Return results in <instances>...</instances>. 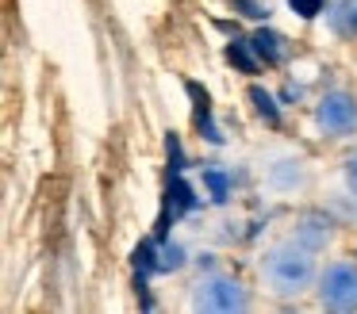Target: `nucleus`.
<instances>
[{
	"instance_id": "obj_4",
	"label": "nucleus",
	"mask_w": 357,
	"mask_h": 314,
	"mask_svg": "<svg viewBox=\"0 0 357 314\" xmlns=\"http://www.w3.org/2000/svg\"><path fill=\"white\" fill-rule=\"evenodd\" d=\"M315 130L331 142H346V138L357 134V96L346 88H331L319 96L315 104Z\"/></svg>"
},
{
	"instance_id": "obj_9",
	"label": "nucleus",
	"mask_w": 357,
	"mask_h": 314,
	"mask_svg": "<svg viewBox=\"0 0 357 314\" xmlns=\"http://www.w3.org/2000/svg\"><path fill=\"white\" fill-rule=\"evenodd\" d=\"M250 96H254L257 111H261L265 119H269V123H280V111L273 107V96H269V92H261V88H250Z\"/></svg>"
},
{
	"instance_id": "obj_7",
	"label": "nucleus",
	"mask_w": 357,
	"mask_h": 314,
	"mask_svg": "<svg viewBox=\"0 0 357 314\" xmlns=\"http://www.w3.org/2000/svg\"><path fill=\"white\" fill-rule=\"evenodd\" d=\"M254 50H257V58L265 61V65H277V61H284L288 58V42L280 35H273V31H257L254 38Z\"/></svg>"
},
{
	"instance_id": "obj_6",
	"label": "nucleus",
	"mask_w": 357,
	"mask_h": 314,
	"mask_svg": "<svg viewBox=\"0 0 357 314\" xmlns=\"http://www.w3.org/2000/svg\"><path fill=\"white\" fill-rule=\"evenodd\" d=\"M323 15H326V31L334 38H342V42L357 38V0H326Z\"/></svg>"
},
{
	"instance_id": "obj_3",
	"label": "nucleus",
	"mask_w": 357,
	"mask_h": 314,
	"mask_svg": "<svg viewBox=\"0 0 357 314\" xmlns=\"http://www.w3.org/2000/svg\"><path fill=\"white\" fill-rule=\"evenodd\" d=\"M315 299L323 311L354 314L357 311V260H349V257L326 260L315 280Z\"/></svg>"
},
{
	"instance_id": "obj_8",
	"label": "nucleus",
	"mask_w": 357,
	"mask_h": 314,
	"mask_svg": "<svg viewBox=\"0 0 357 314\" xmlns=\"http://www.w3.org/2000/svg\"><path fill=\"white\" fill-rule=\"evenodd\" d=\"M342 180H346V191L357 199V150H349L342 161Z\"/></svg>"
},
{
	"instance_id": "obj_5",
	"label": "nucleus",
	"mask_w": 357,
	"mask_h": 314,
	"mask_svg": "<svg viewBox=\"0 0 357 314\" xmlns=\"http://www.w3.org/2000/svg\"><path fill=\"white\" fill-rule=\"evenodd\" d=\"M292 237H296V242H303L307 249L323 253L326 245L334 242V222H331V214H323V211H303L300 219H296V226H292Z\"/></svg>"
},
{
	"instance_id": "obj_1",
	"label": "nucleus",
	"mask_w": 357,
	"mask_h": 314,
	"mask_svg": "<svg viewBox=\"0 0 357 314\" xmlns=\"http://www.w3.org/2000/svg\"><path fill=\"white\" fill-rule=\"evenodd\" d=\"M319 253L307 249L303 242H296L292 234L284 242H273L269 249L257 260V276H261V288L269 291L273 299H300L307 291H315L319 280Z\"/></svg>"
},
{
	"instance_id": "obj_2",
	"label": "nucleus",
	"mask_w": 357,
	"mask_h": 314,
	"mask_svg": "<svg viewBox=\"0 0 357 314\" xmlns=\"http://www.w3.org/2000/svg\"><path fill=\"white\" fill-rule=\"evenodd\" d=\"M250 288L227 272H208L188 288V311L196 314H238L250 311Z\"/></svg>"
},
{
	"instance_id": "obj_10",
	"label": "nucleus",
	"mask_w": 357,
	"mask_h": 314,
	"mask_svg": "<svg viewBox=\"0 0 357 314\" xmlns=\"http://www.w3.org/2000/svg\"><path fill=\"white\" fill-rule=\"evenodd\" d=\"M292 4V12H300L303 19H311V15H319L326 8V0H288Z\"/></svg>"
}]
</instances>
